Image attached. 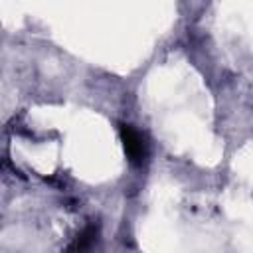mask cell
I'll use <instances>...</instances> for the list:
<instances>
[{"label": "cell", "instance_id": "cell-1", "mask_svg": "<svg viewBox=\"0 0 253 253\" xmlns=\"http://www.w3.org/2000/svg\"><path fill=\"white\" fill-rule=\"evenodd\" d=\"M119 132H121V140H123L128 162L134 166H142L148 158V142L144 134H140L134 126L125 125V123L119 125Z\"/></svg>", "mask_w": 253, "mask_h": 253}, {"label": "cell", "instance_id": "cell-2", "mask_svg": "<svg viewBox=\"0 0 253 253\" xmlns=\"http://www.w3.org/2000/svg\"><path fill=\"white\" fill-rule=\"evenodd\" d=\"M97 223H89L79 235H77V239H75V243L69 247V251L67 253H85L93 243H95V239H97Z\"/></svg>", "mask_w": 253, "mask_h": 253}]
</instances>
